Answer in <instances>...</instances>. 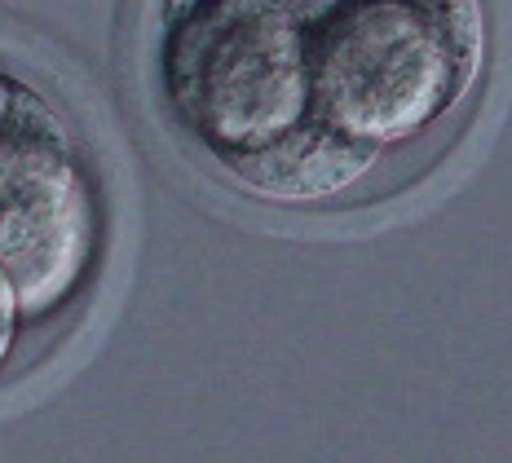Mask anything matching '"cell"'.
Returning <instances> with one entry per match:
<instances>
[{"instance_id": "6da1fadb", "label": "cell", "mask_w": 512, "mask_h": 463, "mask_svg": "<svg viewBox=\"0 0 512 463\" xmlns=\"http://www.w3.org/2000/svg\"><path fill=\"white\" fill-rule=\"evenodd\" d=\"M309 36V115L393 150L429 137L486 67L482 0H340Z\"/></svg>"}, {"instance_id": "7a4b0ae2", "label": "cell", "mask_w": 512, "mask_h": 463, "mask_svg": "<svg viewBox=\"0 0 512 463\" xmlns=\"http://www.w3.org/2000/svg\"><path fill=\"white\" fill-rule=\"evenodd\" d=\"M159 102L212 164L309 120V36L274 0H168Z\"/></svg>"}, {"instance_id": "3957f363", "label": "cell", "mask_w": 512, "mask_h": 463, "mask_svg": "<svg viewBox=\"0 0 512 463\" xmlns=\"http://www.w3.org/2000/svg\"><path fill=\"white\" fill-rule=\"evenodd\" d=\"M98 243V186L62 111L0 67V269L23 322H45L80 296Z\"/></svg>"}, {"instance_id": "277c9868", "label": "cell", "mask_w": 512, "mask_h": 463, "mask_svg": "<svg viewBox=\"0 0 512 463\" xmlns=\"http://www.w3.org/2000/svg\"><path fill=\"white\" fill-rule=\"evenodd\" d=\"M380 164V150L354 142L340 128L323 120H301L287 128L274 142L243 150V155L221 159L217 172L234 190L261 199V203H283V208H309V203H332L345 199L371 177Z\"/></svg>"}, {"instance_id": "5b68a950", "label": "cell", "mask_w": 512, "mask_h": 463, "mask_svg": "<svg viewBox=\"0 0 512 463\" xmlns=\"http://www.w3.org/2000/svg\"><path fill=\"white\" fill-rule=\"evenodd\" d=\"M18 336H23V309H18L14 283H9L5 269H0V375H5V366L14 362Z\"/></svg>"}, {"instance_id": "8992f818", "label": "cell", "mask_w": 512, "mask_h": 463, "mask_svg": "<svg viewBox=\"0 0 512 463\" xmlns=\"http://www.w3.org/2000/svg\"><path fill=\"white\" fill-rule=\"evenodd\" d=\"M274 5H283V9H292L301 23H314L318 14H327L332 5H340V0H274Z\"/></svg>"}]
</instances>
